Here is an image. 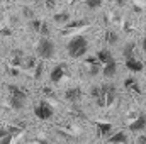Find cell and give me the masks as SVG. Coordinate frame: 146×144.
I'll use <instances>...</instances> for the list:
<instances>
[{"label":"cell","mask_w":146,"mask_h":144,"mask_svg":"<svg viewBox=\"0 0 146 144\" xmlns=\"http://www.w3.org/2000/svg\"><path fill=\"white\" fill-rule=\"evenodd\" d=\"M90 97L95 100V104L99 107H106V100H104V95H102V88L100 87H94L90 90Z\"/></svg>","instance_id":"cell-10"},{"label":"cell","mask_w":146,"mask_h":144,"mask_svg":"<svg viewBox=\"0 0 146 144\" xmlns=\"http://www.w3.org/2000/svg\"><path fill=\"white\" fill-rule=\"evenodd\" d=\"M15 132H19V129H15V127L2 129L0 131V144H12V137Z\"/></svg>","instance_id":"cell-9"},{"label":"cell","mask_w":146,"mask_h":144,"mask_svg":"<svg viewBox=\"0 0 146 144\" xmlns=\"http://www.w3.org/2000/svg\"><path fill=\"white\" fill-rule=\"evenodd\" d=\"M110 131H112V124H109V122H97V136H100V137L109 136Z\"/></svg>","instance_id":"cell-14"},{"label":"cell","mask_w":146,"mask_h":144,"mask_svg":"<svg viewBox=\"0 0 146 144\" xmlns=\"http://www.w3.org/2000/svg\"><path fill=\"white\" fill-rule=\"evenodd\" d=\"M34 114H36L37 119H41V120H48V119L53 117V105L48 104L46 100H41V102L36 105V108H34Z\"/></svg>","instance_id":"cell-4"},{"label":"cell","mask_w":146,"mask_h":144,"mask_svg":"<svg viewBox=\"0 0 146 144\" xmlns=\"http://www.w3.org/2000/svg\"><path fill=\"white\" fill-rule=\"evenodd\" d=\"M34 70H36V78H39V76H41V73H42V65H37Z\"/></svg>","instance_id":"cell-24"},{"label":"cell","mask_w":146,"mask_h":144,"mask_svg":"<svg viewBox=\"0 0 146 144\" xmlns=\"http://www.w3.org/2000/svg\"><path fill=\"white\" fill-rule=\"evenodd\" d=\"M97 61L100 63V65H109L110 61H114V58H112V53H110L109 49H100L99 53H97Z\"/></svg>","instance_id":"cell-12"},{"label":"cell","mask_w":146,"mask_h":144,"mask_svg":"<svg viewBox=\"0 0 146 144\" xmlns=\"http://www.w3.org/2000/svg\"><path fill=\"white\" fill-rule=\"evenodd\" d=\"M42 24H44V22H41L39 19H33V20H31V27H33V29H34L36 32H39V31H41Z\"/></svg>","instance_id":"cell-21"},{"label":"cell","mask_w":146,"mask_h":144,"mask_svg":"<svg viewBox=\"0 0 146 144\" xmlns=\"http://www.w3.org/2000/svg\"><path fill=\"white\" fill-rule=\"evenodd\" d=\"M21 63H22V66H26V68H36V58H33V56H26V58H22L21 59Z\"/></svg>","instance_id":"cell-20"},{"label":"cell","mask_w":146,"mask_h":144,"mask_svg":"<svg viewBox=\"0 0 146 144\" xmlns=\"http://www.w3.org/2000/svg\"><path fill=\"white\" fill-rule=\"evenodd\" d=\"M126 141H127L126 132H115L114 136H110V137H109V143L110 144H124Z\"/></svg>","instance_id":"cell-16"},{"label":"cell","mask_w":146,"mask_h":144,"mask_svg":"<svg viewBox=\"0 0 146 144\" xmlns=\"http://www.w3.org/2000/svg\"><path fill=\"white\" fill-rule=\"evenodd\" d=\"M146 129V114H139L131 124H129V131L133 132H141Z\"/></svg>","instance_id":"cell-7"},{"label":"cell","mask_w":146,"mask_h":144,"mask_svg":"<svg viewBox=\"0 0 146 144\" xmlns=\"http://www.w3.org/2000/svg\"><path fill=\"white\" fill-rule=\"evenodd\" d=\"M126 68L129 70V71H143V68H145V65H143V61H139V59H136V58H131V59H126Z\"/></svg>","instance_id":"cell-11"},{"label":"cell","mask_w":146,"mask_h":144,"mask_svg":"<svg viewBox=\"0 0 146 144\" xmlns=\"http://www.w3.org/2000/svg\"><path fill=\"white\" fill-rule=\"evenodd\" d=\"M115 73H117V63H115V61H110L109 65H106V66L102 68V75H104L106 78H114Z\"/></svg>","instance_id":"cell-13"},{"label":"cell","mask_w":146,"mask_h":144,"mask_svg":"<svg viewBox=\"0 0 146 144\" xmlns=\"http://www.w3.org/2000/svg\"><path fill=\"white\" fill-rule=\"evenodd\" d=\"M141 48H143V51H145V54H146V37L143 39V42H141Z\"/></svg>","instance_id":"cell-25"},{"label":"cell","mask_w":146,"mask_h":144,"mask_svg":"<svg viewBox=\"0 0 146 144\" xmlns=\"http://www.w3.org/2000/svg\"><path fill=\"white\" fill-rule=\"evenodd\" d=\"M22 12H24V15H26V17H29V19H33V17H34V14H33V10H31V9H24Z\"/></svg>","instance_id":"cell-23"},{"label":"cell","mask_w":146,"mask_h":144,"mask_svg":"<svg viewBox=\"0 0 146 144\" xmlns=\"http://www.w3.org/2000/svg\"><path fill=\"white\" fill-rule=\"evenodd\" d=\"M100 88H102V95H104V100H106V107L112 105L114 100H115V97H117L115 87L112 83H104V85H100Z\"/></svg>","instance_id":"cell-5"},{"label":"cell","mask_w":146,"mask_h":144,"mask_svg":"<svg viewBox=\"0 0 146 144\" xmlns=\"http://www.w3.org/2000/svg\"><path fill=\"white\" fill-rule=\"evenodd\" d=\"M36 53H37V56L42 58V59H51L54 56V53H56L54 42L49 37H41L36 46Z\"/></svg>","instance_id":"cell-3"},{"label":"cell","mask_w":146,"mask_h":144,"mask_svg":"<svg viewBox=\"0 0 146 144\" xmlns=\"http://www.w3.org/2000/svg\"><path fill=\"white\" fill-rule=\"evenodd\" d=\"M134 49H136L134 42H127V44L124 46V49H122V54H124V58H126V59H131V58H134Z\"/></svg>","instance_id":"cell-17"},{"label":"cell","mask_w":146,"mask_h":144,"mask_svg":"<svg viewBox=\"0 0 146 144\" xmlns=\"http://www.w3.org/2000/svg\"><path fill=\"white\" fill-rule=\"evenodd\" d=\"M66 65H63V63H60L58 66H54L53 70H51V75H49V78H51V81L53 83H58L65 75H66Z\"/></svg>","instance_id":"cell-8"},{"label":"cell","mask_w":146,"mask_h":144,"mask_svg":"<svg viewBox=\"0 0 146 144\" xmlns=\"http://www.w3.org/2000/svg\"><path fill=\"white\" fill-rule=\"evenodd\" d=\"M85 3H87V7H88V9H97V7H100V5H102V0H87Z\"/></svg>","instance_id":"cell-22"},{"label":"cell","mask_w":146,"mask_h":144,"mask_svg":"<svg viewBox=\"0 0 146 144\" xmlns=\"http://www.w3.org/2000/svg\"><path fill=\"white\" fill-rule=\"evenodd\" d=\"M27 102V92L19 88L17 85H9V104L15 110H22Z\"/></svg>","instance_id":"cell-2"},{"label":"cell","mask_w":146,"mask_h":144,"mask_svg":"<svg viewBox=\"0 0 146 144\" xmlns=\"http://www.w3.org/2000/svg\"><path fill=\"white\" fill-rule=\"evenodd\" d=\"M66 49H68V54H70L72 58H75V59H76V58H82V56L88 51V41H87L85 36H75V37L70 39Z\"/></svg>","instance_id":"cell-1"},{"label":"cell","mask_w":146,"mask_h":144,"mask_svg":"<svg viewBox=\"0 0 146 144\" xmlns=\"http://www.w3.org/2000/svg\"><path fill=\"white\" fill-rule=\"evenodd\" d=\"M53 20H54L56 24H65V26H68V22H70V14H68V12H58V14L53 15Z\"/></svg>","instance_id":"cell-15"},{"label":"cell","mask_w":146,"mask_h":144,"mask_svg":"<svg viewBox=\"0 0 146 144\" xmlns=\"http://www.w3.org/2000/svg\"><path fill=\"white\" fill-rule=\"evenodd\" d=\"M117 41H119V34L109 29V31L106 32V42H109V44H117Z\"/></svg>","instance_id":"cell-19"},{"label":"cell","mask_w":146,"mask_h":144,"mask_svg":"<svg viewBox=\"0 0 146 144\" xmlns=\"http://www.w3.org/2000/svg\"><path fill=\"white\" fill-rule=\"evenodd\" d=\"M82 97H83V92H82L80 87H73V88H68V90L65 92V98H66L68 102H72V104L80 102Z\"/></svg>","instance_id":"cell-6"},{"label":"cell","mask_w":146,"mask_h":144,"mask_svg":"<svg viewBox=\"0 0 146 144\" xmlns=\"http://www.w3.org/2000/svg\"><path fill=\"white\" fill-rule=\"evenodd\" d=\"M124 87L126 88H129V90H134V92H141V88H139V85H138V80H134V78H126L124 80Z\"/></svg>","instance_id":"cell-18"}]
</instances>
